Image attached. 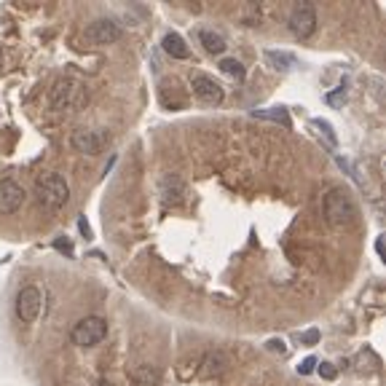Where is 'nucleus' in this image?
<instances>
[{
	"instance_id": "nucleus-1",
	"label": "nucleus",
	"mask_w": 386,
	"mask_h": 386,
	"mask_svg": "<svg viewBox=\"0 0 386 386\" xmlns=\"http://www.w3.org/2000/svg\"><path fill=\"white\" fill-rule=\"evenodd\" d=\"M322 210H325V218L330 225H352L357 220V204L346 188H330L325 193Z\"/></svg>"
},
{
	"instance_id": "nucleus-2",
	"label": "nucleus",
	"mask_w": 386,
	"mask_h": 386,
	"mask_svg": "<svg viewBox=\"0 0 386 386\" xmlns=\"http://www.w3.org/2000/svg\"><path fill=\"white\" fill-rule=\"evenodd\" d=\"M35 196L44 204L46 210H62L70 201V186L59 172H49V175L38 177L35 183Z\"/></svg>"
},
{
	"instance_id": "nucleus-3",
	"label": "nucleus",
	"mask_w": 386,
	"mask_h": 386,
	"mask_svg": "<svg viewBox=\"0 0 386 386\" xmlns=\"http://www.w3.org/2000/svg\"><path fill=\"white\" fill-rule=\"evenodd\" d=\"M70 338L76 346H97L100 341L108 338V322L102 320V317H83V320H78L73 325V330H70Z\"/></svg>"
},
{
	"instance_id": "nucleus-4",
	"label": "nucleus",
	"mask_w": 386,
	"mask_h": 386,
	"mask_svg": "<svg viewBox=\"0 0 386 386\" xmlns=\"http://www.w3.org/2000/svg\"><path fill=\"white\" fill-rule=\"evenodd\" d=\"M14 309H16V317L24 322V325H33L41 311H44V293L38 287H22L16 293V300H14Z\"/></svg>"
},
{
	"instance_id": "nucleus-5",
	"label": "nucleus",
	"mask_w": 386,
	"mask_h": 386,
	"mask_svg": "<svg viewBox=\"0 0 386 386\" xmlns=\"http://www.w3.org/2000/svg\"><path fill=\"white\" fill-rule=\"evenodd\" d=\"M287 24H290V33L295 35V38L306 41V38H311V35L317 33V9L311 3L293 6V11L287 16Z\"/></svg>"
},
{
	"instance_id": "nucleus-6",
	"label": "nucleus",
	"mask_w": 386,
	"mask_h": 386,
	"mask_svg": "<svg viewBox=\"0 0 386 386\" xmlns=\"http://www.w3.org/2000/svg\"><path fill=\"white\" fill-rule=\"evenodd\" d=\"M121 24L116 22V19H94L91 24H86V30H83V41L91 46H108V44H116L118 38H121Z\"/></svg>"
},
{
	"instance_id": "nucleus-7",
	"label": "nucleus",
	"mask_w": 386,
	"mask_h": 386,
	"mask_svg": "<svg viewBox=\"0 0 386 386\" xmlns=\"http://www.w3.org/2000/svg\"><path fill=\"white\" fill-rule=\"evenodd\" d=\"M81 94V83L73 78H59L51 91H49V105L51 111H70L76 105V97Z\"/></svg>"
},
{
	"instance_id": "nucleus-8",
	"label": "nucleus",
	"mask_w": 386,
	"mask_h": 386,
	"mask_svg": "<svg viewBox=\"0 0 386 386\" xmlns=\"http://www.w3.org/2000/svg\"><path fill=\"white\" fill-rule=\"evenodd\" d=\"M191 88H193V97L201 100L204 105H220L223 97H225V88L212 76H204V73H193L191 76Z\"/></svg>"
},
{
	"instance_id": "nucleus-9",
	"label": "nucleus",
	"mask_w": 386,
	"mask_h": 386,
	"mask_svg": "<svg viewBox=\"0 0 386 386\" xmlns=\"http://www.w3.org/2000/svg\"><path fill=\"white\" fill-rule=\"evenodd\" d=\"M158 193H161V201H164L166 207H177V204H183L188 196V186L186 180L175 172H166L161 180H158Z\"/></svg>"
},
{
	"instance_id": "nucleus-10",
	"label": "nucleus",
	"mask_w": 386,
	"mask_h": 386,
	"mask_svg": "<svg viewBox=\"0 0 386 386\" xmlns=\"http://www.w3.org/2000/svg\"><path fill=\"white\" fill-rule=\"evenodd\" d=\"M24 204V188L16 180H0V215H14Z\"/></svg>"
},
{
	"instance_id": "nucleus-11",
	"label": "nucleus",
	"mask_w": 386,
	"mask_h": 386,
	"mask_svg": "<svg viewBox=\"0 0 386 386\" xmlns=\"http://www.w3.org/2000/svg\"><path fill=\"white\" fill-rule=\"evenodd\" d=\"M102 143L105 140H102L100 134L88 132V129H76V132L70 134V145L83 156H97L102 151Z\"/></svg>"
},
{
	"instance_id": "nucleus-12",
	"label": "nucleus",
	"mask_w": 386,
	"mask_h": 386,
	"mask_svg": "<svg viewBox=\"0 0 386 386\" xmlns=\"http://www.w3.org/2000/svg\"><path fill=\"white\" fill-rule=\"evenodd\" d=\"M161 46H164V51L172 56V59H188V56H191V49H188L186 41L177 33H166Z\"/></svg>"
},
{
	"instance_id": "nucleus-13",
	"label": "nucleus",
	"mask_w": 386,
	"mask_h": 386,
	"mask_svg": "<svg viewBox=\"0 0 386 386\" xmlns=\"http://www.w3.org/2000/svg\"><path fill=\"white\" fill-rule=\"evenodd\" d=\"M199 41L210 54H223V51L228 49L225 38H223L220 33H215V30H199Z\"/></svg>"
},
{
	"instance_id": "nucleus-14",
	"label": "nucleus",
	"mask_w": 386,
	"mask_h": 386,
	"mask_svg": "<svg viewBox=\"0 0 386 386\" xmlns=\"http://www.w3.org/2000/svg\"><path fill=\"white\" fill-rule=\"evenodd\" d=\"M201 375H207V378H212V375H220L225 367H228V360H225V354L223 352H212L204 357V362H201Z\"/></svg>"
},
{
	"instance_id": "nucleus-15",
	"label": "nucleus",
	"mask_w": 386,
	"mask_h": 386,
	"mask_svg": "<svg viewBox=\"0 0 386 386\" xmlns=\"http://www.w3.org/2000/svg\"><path fill=\"white\" fill-rule=\"evenodd\" d=\"M265 59H268L276 70H285V73L298 65V59L293 54H287V51H265Z\"/></svg>"
},
{
	"instance_id": "nucleus-16",
	"label": "nucleus",
	"mask_w": 386,
	"mask_h": 386,
	"mask_svg": "<svg viewBox=\"0 0 386 386\" xmlns=\"http://www.w3.org/2000/svg\"><path fill=\"white\" fill-rule=\"evenodd\" d=\"M132 378L134 381H140V384H145V386L158 384V370L148 367V365H137V367H132Z\"/></svg>"
},
{
	"instance_id": "nucleus-17",
	"label": "nucleus",
	"mask_w": 386,
	"mask_h": 386,
	"mask_svg": "<svg viewBox=\"0 0 386 386\" xmlns=\"http://www.w3.org/2000/svg\"><path fill=\"white\" fill-rule=\"evenodd\" d=\"M255 118H268V121H276L282 126H290V116H287L285 108H268V111H253Z\"/></svg>"
},
{
	"instance_id": "nucleus-18",
	"label": "nucleus",
	"mask_w": 386,
	"mask_h": 386,
	"mask_svg": "<svg viewBox=\"0 0 386 386\" xmlns=\"http://www.w3.org/2000/svg\"><path fill=\"white\" fill-rule=\"evenodd\" d=\"M220 70L225 73V76L236 78V81H242V78H244V65L239 62V59H223Z\"/></svg>"
},
{
	"instance_id": "nucleus-19",
	"label": "nucleus",
	"mask_w": 386,
	"mask_h": 386,
	"mask_svg": "<svg viewBox=\"0 0 386 386\" xmlns=\"http://www.w3.org/2000/svg\"><path fill=\"white\" fill-rule=\"evenodd\" d=\"M314 123H317V126H320L322 132H325V137H327V143L335 145V134H332V126H330V123L322 121V118H317V121H314Z\"/></svg>"
},
{
	"instance_id": "nucleus-20",
	"label": "nucleus",
	"mask_w": 386,
	"mask_h": 386,
	"mask_svg": "<svg viewBox=\"0 0 386 386\" xmlns=\"http://www.w3.org/2000/svg\"><path fill=\"white\" fill-rule=\"evenodd\" d=\"M314 365H317V360H314V357H306V360L298 365V373L300 375H309L311 370H314Z\"/></svg>"
},
{
	"instance_id": "nucleus-21",
	"label": "nucleus",
	"mask_w": 386,
	"mask_h": 386,
	"mask_svg": "<svg viewBox=\"0 0 386 386\" xmlns=\"http://www.w3.org/2000/svg\"><path fill=\"white\" fill-rule=\"evenodd\" d=\"M320 373L325 375V378H327V381H332V378H335V375H338V373H335V367H332L330 362H322V365H320Z\"/></svg>"
},
{
	"instance_id": "nucleus-22",
	"label": "nucleus",
	"mask_w": 386,
	"mask_h": 386,
	"mask_svg": "<svg viewBox=\"0 0 386 386\" xmlns=\"http://www.w3.org/2000/svg\"><path fill=\"white\" fill-rule=\"evenodd\" d=\"M341 100H346V91H343V86L338 88V91H332V94H327V102H330V105H338Z\"/></svg>"
},
{
	"instance_id": "nucleus-23",
	"label": "nucleus",
	"mask_w": 386,
	"mask_h": 386,
	"mask_svg": "<svg viewBox=\"0 0 386 386\" xmlns=\"http://www.w3.org/2000/svg\"><path fill=\"white\" fill-rule=\"evenodd\" d=\"M317 338H320V332L317 330H309V332H303V335H300V341H306V343H314Z\"/></svg>"
},
{
	"instance_id": "nucleus-24",
	"label": "nucleus",
	"mask_w": 386,
	"mask_h": 386,
	"mask_svg": "<svg viewBox=\"0 0 386 386\" xmlns=\"http://www.w3.org/2000/svg\"><path fill=\"white\" fill-rule=\"evenodd\" d=\"M268 349H271V352H285V343H282V341H268Z\"/></svg>"
},
{
	"instance_id": "nucleus-25",
	"label": "nucleus",
	"mask_w": 386,
	"mask_h": 386,
	"mask_svg": "<svg viewBox=\"0 0 386 386\" xmlns=\"http://www.w3.org/2000/svg\"><path fill=\"white\" fill-rule=\"evenodd\" d=\"M375 250H378V258L384 260V236H378V242H375Z\"/></svg>"
},
{
	"instance_id": "nucleus-26",
	"label": "nucleus",
	"mask_w": 386,
	"mask_h": 386,
	"mask_svg": "<svg viewBox=\"0 0 386 386\" xmlns=\"http://www.w3.org/2000/svg\"><path fill=\"white\" fill-rule=\"evenodd\" d=\"M0 67H3V51H0Z\"/></svg>"
},
{
	"instance_id": "nucleus-27",
	"label": "nucleus",
	"mask_w": 386,
	"mask_h": 386,
	"mask_svg": "<svg viewBox=\"0 0 386 386\" xmlns=\"http://www.w3.org/2000/svg\"><path fill=\"white\" fill-rule=\"evenodd\" d=\"M100 386H108V384H100Z\"/></svg>"
}]
</instances>
